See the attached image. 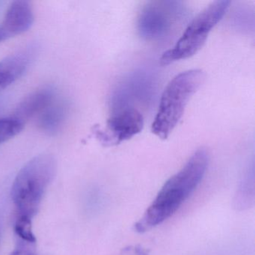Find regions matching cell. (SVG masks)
I'll use <instances>...</instances> for the list:
<instances>
[{
    "mask_svg": "<svg viewBox=\"0 0 255 255\" xmlns=\"http://www.w3.org/2000/svg\"><path fill=\"white\" fill-rule=\"evenodd\" d=\"M56 98L53 88L46 86L34 91L25 97L16 107L11 117L25 125L26 122L38 117Z\"/></svg>",
    "mask_w": 255,
    "mask_h": 255,
    "instance_id": "ba28073f",
    "label": "cell"
},
{
    "mask_svg": "<svg viewBox=\"0 0 255 255\" xmlns=\"http://www.w3.org/2000/svg\"><path fill=\"white\" fill-rule=\"evenodd\" d=\"M10 255H37L36 242L16 238V245Z\"/></svg>",
    "mask_w": 255,
    "mask_h": 255,
    "instance_id": "4fadbf2b",
    "label": "cell"
},
{
    "mask_svg": "<svg viewBox=\"0 0 255 255\" xmlns=\"http://www.w3.org/2000/svg\"><path fill=\"white\" fill-rule=\"evenodd\" d=\"M183 2L152 1L142 7L137 19V30L143 39L157 41L165 38L184 15Z\"/></svg>",
    "mask_w": 255,
    "mask_h": 255,
    "instance_id": "5b68a950",
    "label": "cell"
},
{
    "mask_svg": "<svg viewBox=\"0 0 255 255\" xmlns=\"http://www.w3.org/2000/svg\"><path fill=\"white\" fill-rule=\"evenodd\" d=\"M231 3L228 0H218L200 12L188 25L175 45L162 54L161 64L169 65L196 54L205 44L212 29L222 20Z\"/></svg>",
    "mask_w": 255,
    "mask_h": 255,
    "instance_id": "277c9868",
    "label": "cell"
},
{
    "mask_svg": "<svg viewBox=\"0 0 255 255\" xmlns=\"http://www.w3.org/2000/svg\"><path fill=\"white\" fill-rule=\"evenodd\" d=\"M208 163L207 150H197L182 169L165 182L151 205L135 224V231L145 232L172 216L200 184Z\"/></svg>",
    "mask_w": 255,
    "mask_h": 255,
    "instance_id": "6da1fadb",
    "label": "cell"
},
{
    "mask_svg": "<svg viewBox=\"0 0 255 255\" xmlns=\"http://www.w3.org/2000/svg\"><path fill=\"white\" fill-rule=\"evenodd\" d=\"M32 50H26L0 60V92L24 74L32 59Z\"/></svg>",
    "mask_w": 255,
    "mask_h": 255,
    "instance_id": "9c48e42d",
    "label": "cell"
},
{
    "mask_svg": "<svg viewBox=\"0 0 255 255\" xmlns=\"http://www.w3.org/2000/svg\"><path fill=\"white\" fill-rule=\"evenodd\" d=\"M34 23V13L29 1L17 0L10 4L0 23V43L24 33Z\"/></svg>",
    "mask_w": 255,
    "mask_h": 255,
    "instance_id": "52a82bcc",
    "label": "cell"
},
{
    "mask_svg": "<svg viewBox=\"0 0 255 255\" xmlns=\"http://www.w3.org/2000/svg\"><path fill=\"white\" fill-rule=\"evenodd\" d=\"M32 220L24 216H17L14 227L16 238L26 241L36 242L32 231Z\"/></svg>",
    "mask_w": 255,
    "mask_h": 255,
    "instance_id": "7c38bea8",
    "label": "cell"
},
{
    "mask_svg": "<svg viewBox=\"0 0 255 255\" xmlns=\"http://www.w3.org/2000/svg\"><path fill=\"white\" fill-rule=\"evenodd\" d=\"M56 170V158L47 153L35 156L22 167L13 182L11 192L17 216L31 219L35 217Z\"/></svg>",
    "mask_w": 255,
    "mask_h": 255,
    "instance_id": "7a4b0ae2",
    "label": "cell"
},
{
    "mask_svg": "<svg viewBox=\"0 0 255 255\" xmlns=\"http://www.w3.org/2000/svg\"><path fill=\"white\" fill-rule=\"evenodd\" d=\"M144 118L136 108H126L113 112L105 129H97V137L107 146L116 145L130 139L141 132Z\"/></svg>",
    "mask_w": 255,
    "mask_h": 255,
    "instance_id": "8992f818",
    "label": "cell"
},
{
    "mask_svg": "<svg viewBox=\"0 0 255 255\" xmlns=\"http://www.w3.org/2000/svg\"><path fill=\"white\" fill-rule=\"evenodd\" d=\"M69 112V104L65 100L54 101L38 116L37 125L44 133L55 135L62 129Z\"/></svg>",
    "mask_w": 255,
    "mask_h": 255,
    "instance_id": "30bf717a",
    "label": "cell"
},
{
    "mask_svg": "<svg viewBox=\"0 0 255 255\" xmlns=\"http://www.w3.org/2000/svg\"><path fill=\"white\" fill-rule=\"evenodd\" d=\"M123 255H148L141 248L134 247L126 249L124 251Z\"/></svg>",
    "mask_w": 255,
    "mask_h": 255,
    "instance_id": "5bb4252c",
    "label": "cell"
},
{
    "mask_svg": "<svg viewBox=\"0 0 255 255\" xmlns=\"http://www.w3.org/2000/svg\"><path fill=\"white\" fill-rule=\"evenodd\" d=\"M23 128V123L11 116L0 119V144L18 135Z\"/></svg>",
    "mask_w": 255,
    "mask_h": 255,
    "instance_id": "8fae6325",
    "label": "cell"
},
{
    "mask_svg": "<svg viewBox=\"0 0 255 255\" xmlns=\"http://www.w3.org/2000/svg\"><path fill=\"white\" fill-rule=\"evenodd\" d=\"M205 79L202 70L192 69L176 75L165 87L159 108L151 125V131L161 139L171 135L184 113L192 95Z\"/></svg>",
    "mask_w": 255,
    "mask_h": 255,
    "instance_id": "3957f363",
    "label": "cell"
}]
</instances>
